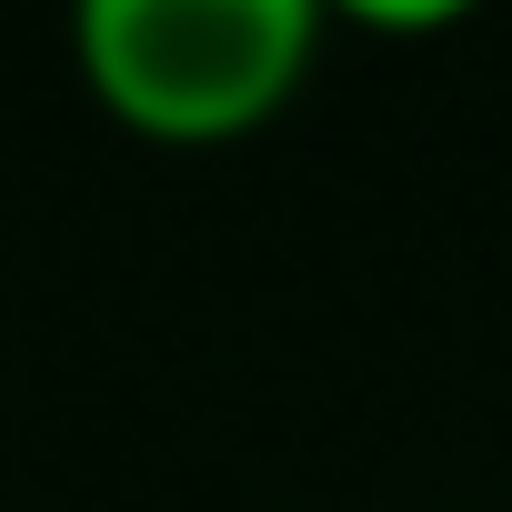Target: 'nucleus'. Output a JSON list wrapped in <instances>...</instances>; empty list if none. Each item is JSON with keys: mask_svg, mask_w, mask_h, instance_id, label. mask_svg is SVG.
Returning a JSON list of instances; mask_svg holds the SVG:
<instances>
[{"mask_svg": "<svg viewBox=\"0 0 512 512\" xmlns=\"http://www.w3.org/2000/svg\"><path fill=\"white\" fill-rule=\"evenodd\" d=\"M332 41L312 0H81L71 71L91 111L151 151H221L282 121Z\"/></svg>", "mask_w": 512, "mask_h": 512, "instance_id": "obj_1", "label": "nucleus"}]
</instances>
